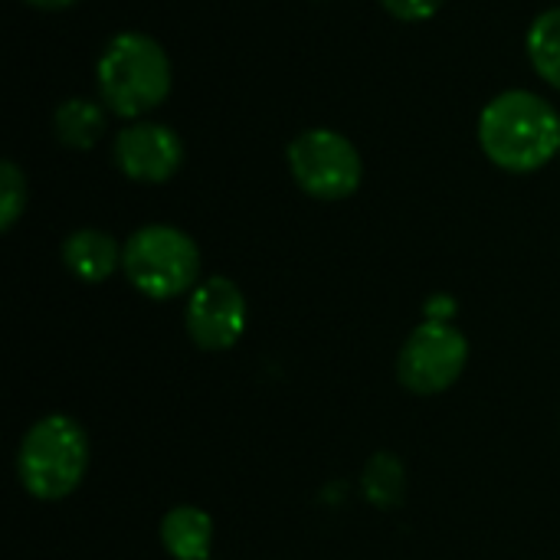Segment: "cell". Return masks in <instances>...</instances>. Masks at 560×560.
<instances>
[{
    "label": "cell",
    "instance_id": "17",
    "mask_svg": "<svg viewBox=\"0 0 560 560\" xmlns=\"http://www.w3.org/2000/svg\"><path fill=\"white\" fill-rule=\"evenodd\" d=\"M30 7H39V10H62V7H69V3H75V0H26Z\"/></svg>",
    "mask_w": 560,
    "mask_h": 560
},
{
    "label": "cell",
    "instance_id": "6",
    "mask_svg": "<svg viewBox=\"0 0 560 560\" xmlns=\"http://www.w3.org/2000/svg\"><path fill=\"white\" fill-rule=\"evenodd\" d=\"M469 364V341L453 322L427 318L417 325L400 354H397V381L420 397H433L450 390Z\"/></svg>",
    "mask_w": 560,
    "mask_h": 560
},
{
    "label": "cell",
    "instance_id": "13",
    "mask_svg": "<svg viewBox=\"0 0 560 560\" xmlns=\"http://www.w3.org/2000/svg\"><path fill=\"white\" fill-rule=\"evenodd\" d=\"M407 489V472L404 463L390 453H377L368 469H364V495L377 509H397Z\"/></svg>",
    "mask_w": 560,
    "mask_h": 560
},
{
    "label": "cell",
    "instance_id": "4",
    "mask_svg": "<svg viewBox=\"0 0 560 560\" xmlns=\"http://www.w3.org/2000/svg\"><path fill=\"white\" fill-rule=\"evenodd\" d=\"M200 266L203 259L194 236L167 223H148L135 230L121 246L125 279L154 302L190 295L200 282Z\"/></svg>",
    "mask_w": 560,
    "mask_h": 560
},
{
    "label": "cell",
    "instance_id": "12",
    "mask_svg": "<svg viewBox=\"0 0 560 560\" xmlns=\"http://www.w3.org/2000/svg\"><path fill=\"white\" fill-rule=\"evenodd\" d=\"M525 49L535 72L560 92V7H551L535 16L525 36Z\"/></svg>",
    "mask_w": 560,
    "mask_h": 560
},
{
    "label": "cell",
    "instance_id": "1",
    "mask_svg": "<svg viewBox=\"0 0 560 560\" xmlns=\"http://www.w3.org/2000/svg\"><path fill=\"white\" fill-rule=\"evenodd\" d=\"M482 154L509 174H535L560 158V112L528 89L499 92L479 115Z\"/></svg>",
    "mask_w": 560,
    "mask_h": 560
},
{
    "label": "cell",
    "instance_id": "14",
    "mask_svg": "<svg viewBox=\"0 0 560 560\" xmlns=\"http://www.w3.org/2000/svg\"><path fill=\"white\" fill-rule=\"evenodd\" d=\"M26 174L13 164L3 161L0 164V230L10 233L16 226V220L26 210Z\"/></svg>",
    "mask_w": 560,
    "mask_h": 560
},
{
    "label": "cell",
    "instance_id": "15",
    "mask_svg": "<svg viewBox=\"0 0 560 560\" xmlns=\"http://www.w3.org/2000/svg\"><path fill=\"white\" fill-rule=\"evenodd\" d=\"M443 3L446 0H381V7L394 20H404V23H423V20L436 16Z\"/></svg>",
    "mask_w": 560,
    "mask_h": 560
},
{
    "label": "cell",
    "instance_id": "8",
    "mask_svg": "<svg viewBox=\"0 0 560 560\" xmlns=\"http://www.w3.org/2000/svg\"><path fill=\"white\" fill-rule=\"evenodd\" d=\"M115 167L135 184H164L184 164V141L158 121H128L112 144Z\"/></svg>",
    "mask_w": 560,
    "mask_h": 560
},
{
    "label": "cell",
    "instance_id": "11",
    "mask_svg": "<svg viewBox=\"0 0 560 560\" xmlns=\"http://www.w3.org/2000/svg\"><path fill=\"white\" fill-rule=\"evenodd\" d=\"M105 105L95 98H66L52 112L56 138L72 151H92L105 135Z\"/></svg>",
    "mask_w": 560,
    "mask_h": 560
},
{
    "label": "cell",
    "instance_id": "10",
    "mask_svg": "<svg viewBox=\"0 0 560 560\" xmlns=\"http://www.w3.org/2000/svg\"><path fill=\"white\" fill-rule=\"evenodd\" d=\"M158 538L174 560H210L213 518L197 505H174L161 518Z\"/></svg>",
    "mask_w": 560,
    "mask_h": 560
},
{
    "label": "cell",
    "instance_id": "7",
    "mask_svg": "<svg viewBox=\"0 0 560 560\" xmlns=\"http://www.w3.org/2000/svg\"><path fill=\"white\" fill-rule=\"evenodd\" d=\"M249 322V305L243 289L226 276H207L194 285L184 305V328L187 338L200 351H230Z\"/></svg>",
    "mask_w": 560,
    "mask_h": 560
},
{
    "label": "cell",
    "instance_id": "2",
    "mask_svg": "<svg viewBox=\"0 0 560 560\" xmlns=\"http://www.w3.org/2000/svg\"><path fill=\"white\" fill-rule=\"evenodd\" d=\"M171 79L174 75L164 46L138 30L112 36L95 66L98 102L125 121H138L164 105L171 95Z\"/></svg>",
    "mask_w": 560,
    "mask_h": 560
},
{
    "label": "cell",
    "instance_id": "3",
    "mask_svg": "<svg viewBox=\"0 0 560 560\" xmlns=\"http://www.w3.org/2000/svg\"><path fill=\"white\" fill-rule=\"evenodd\" d=\"M89 469V436L69 413L36 420L16 450V479L26 495L39 502L69 499Z\"/></svg>",
    "mask_w": 560,
    "mask_h": 560
},
{
    "label": "cell",
    "instance_id": "16",
    "mask_svg": "<svg viewBox=\"0 0 560 560\" xmlns=\"http://www.w3.org/2000/svg\"><path fill=\"white\" fill-rule=\"evenodd\" d=\"M453 312H456V305L450 295H433V302H427V318H433V322H450Z\"/></svg>",
    "mask_w": 560,
    "mask_h": 560
},
{
    "label": "cell",
    "instance_id": "5",
    "mask_svg": "<svg viewBox=\"0 0 560 560\" xmlns=\"http://www.w3.org/2000/svg\"><path fill=\"white\" fill-rule=\"evenodd\" d=\"M292 180L315 200H348L364 180L358 148L335 128H308L289 141L285 151Z\"/></svg>",
    "mask_w": 560,
    "mask_h": 560
},
{
    "label": "cell",
    "instance_id": "9",
    "mask_svg": "<svg viewBox=\"0 0 560 560\" xmlns=\"http://www.w3.org/2000/svg\"><path fill=\"white\" fill-rule=\"evenodd\" d=\"M62 266L79 282L95 285L105 282L115 269H121V246L105 230H72L62 240Z\"/></svg>",
    "mask_w": 560,
    "mask_h": 560
}]
</instances>
